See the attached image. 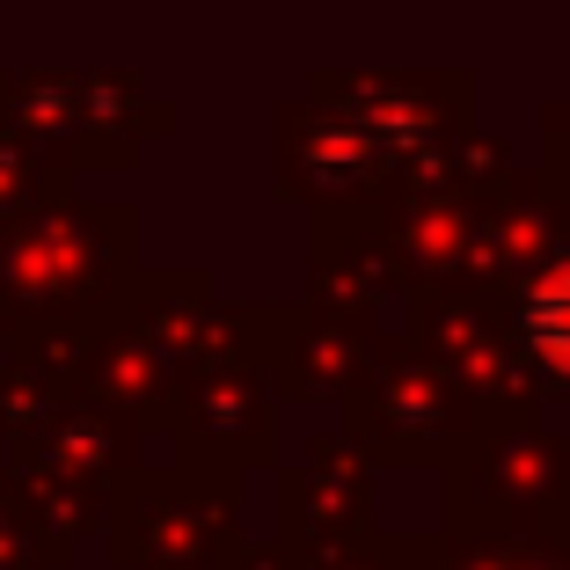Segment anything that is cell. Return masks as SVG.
<instances>
[{
	"label": "cell",
	"mask_w": 570,
	"mask_h": 570,
	"mask_svg": "<svg viewBox=\"0 0 570 570\" xmlns=\"http://www.w3.org/2000/svg\"><path fill=\"white\" fill-rule=\"evenodd\" d=\"M534 336H541V352H549V358H563V366H570V271L541 285V301H534Z\"/></svg>",
	"instance_id": "6da1fadb"
}]
</instances>
